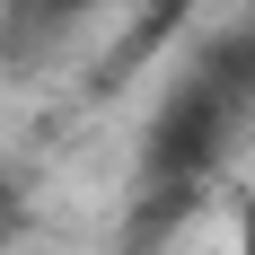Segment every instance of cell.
<instances>
[{
	"instance_id": "obj_2",
	"label": "cell",
	"mask_w": 255,
	"mask_h": 255,
	"mask_svg": "<svg viewBox=\"0 0 255 255\" xmlns=\"http://www.w3.org/2000/svg\"><path fill=\"white\" fill-rule=\"evenodd\" d=\"M88 0H0V18H9V44H53L62 26L79 18Z\"/></svg>"
},
{
	"instance_id": "obj_1",
	"label": "cell",
	"mask_w": 255,
	"mask_h": 255,
	"mask_svg": "<svg viewBox=\"0 0 255 255\" xmlns=\"http://www.w3.org/2000/svg\"><path fill=\"white\" fill-rule=\"evenodd\" d=\"M247 106H255V53H220L203 79H185L176 88V106L158 115V132H150V158L167 167V176H203V167H220L229 158V141H238V124H247Z\"/></svg>"
},
{
	"instance_id": "obj_3",
	"label": "cell",
	"mask_w": 255,
	"mask_h": 255,
	"mask_svg": "<svg viewBox=\"0 0 255 255\" xmlns=\"http://www.w3.org/2000/svg\"><path fill=\"white\" fill-rule=\"evenodd\" d=\"M9 229H18V185L0 176V238H9Z\"/></svg>"
}]
</instances>
